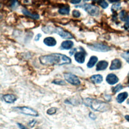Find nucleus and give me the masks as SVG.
Listing matches in <instances>:
<instances>
[{
	"label": "nucleus",
	"instance_id": "obj_1",
	"mask_svg": "<svg viewBox=\"0 0 129 129\" xmlns=\"http://www.w3.org/2000/svg\"><path fill=\"white\" fill-rule=\"evenodd\" d=\"M39 60L43 65H63L71 62V59L66 55L51 53L39 57Z\"/></svg>",
	"mask_w": 129,
	"mask_h": 129
},
{
	"label": "nucleus",
	"instance_id": "obj_2",
	"mask_svg": "<svg viewBox=\"0 0 129 129\" xmlns=\"http://www.w3.org/2000/svg\"><path fill=\"white\" fill-rule=\"evenodd\" d=\"M83 102L86 106L91 107L95 111L105 112L110 108L109 104L108 103L95 99L87 98L85 99Z\"/></svg>",
	"mask_w": 129,
	"mask_h": 129
},
{
	"label": "nucleus",
	"instance_id": "obj_3",
	"mask_svg": "<svg viewBox=\"0 0 129 129\" xmlns=\"http://www.w3.org/2000/svg\"><path fill=\"white\" fill-rule=\"evenodd\" d=\"M42 30L46 34L57 33L63 39H70L73 38V35L69 32L63 30L60 27H54L51 26H45L42 27Z\"/></svg>",
	"mask_w": 129,
	"mask_h": 129
},
{
	"label": "nucleus",
	"instance_id": "obj_4",
	"mask_svg": "<svg viewBox=\"0 0 129 129\" xmlns=\"http://www.w3.org/2000/svg\"><path fill=\"white\" fill-rule=\"evenodd\" d=\"M81 7L86 11L89 15L92 16H97L99 14V9L97 6L91 4H85L83 5L77 6V7Z\"/></svg>",
	"mask_w": 129,
	"mask_h": 129
},
{
	"label": "nucleus",
	"instance_id": "obj_5",
	"mask_svg": "<svg viewBox=\"0 0 129 129\" xmlns=\"http://www.w3.org/2000/svg\"><path fill=\"white\" fill-rule=\"evenodd\" d=\"M87 46L90 49L98 52H107L111 49L108 46L100 43H94L89 44Z\"/></svg>",
	"mask_w": 129,
	"mask_h": 129
},
{
	"label": "nucleus",
	"instance_id": "obj_6",
	"mask_svg": "<svg viewBox=\"0 0 129 129\" xmlns=\"http://www.w3.org/2000/svg\"><path fill=\"white\" fill-rule=\"evenodd\" d=\"M16 111H19V112L28 115H31L33 116H38V113L37 111L27 106H22V107H16L14 108Z\"/></svg>",
	"mask_w": 129,
	"mask_h": 129
},
{
	"label": "nucleus",
	"instance_id": "obj_7",
	"mask_svg": "<svg viewBox=\"0 0 129 129\" xmlns=\"http://www.w3.org/2000/svg\"><path fill=\"white\" fill-rule=\"evenodd\" d=\"M64 78L66 81L73 85H79L81 82L79 78L74 74L71 73H65L64 74Z\"/></svg>",
	"mask_w": 129,
	"mask_h": 129
},
{
	"label": "nucleus",
	"instance_id": "obj_8",
	"mask_svg": "<svg viewBox=\"0 0 129 129\" xmlns=\"http://www.w3.org/2000/svg\"><path fill=\"white\" fill-rule=\"evenodd\" d=\"M119 16L120 19L125 23L124 27L125 29H129V16L127 13L124 10L121 11L119 14Z\"/></svg>",
	"mask_w": 129,
	"mask_h": 129
},
{
	"label": "nucleus",
	"instance_id": "obj_9",
	"mask_svg": "<svg viewBox=\"0 0 129 129\" xmlns=\"http://www.w3.org/2000/svg\"><path fill=\"white\" fill-rule=\"evenodd\" d=\"M85 52L84 51L76 52L75 54V59L76 61L80 63H83L85 60Z\"/></svg>",
	"mask_w": 129,
	"mask_h": 129
},
{
	"label": "nucleus",
	"instance_id": "obj_10",
	"mask_svg": "<svg viewBox=\"0 0 129 129\" xmlns=\"http://www.w3.org/2000/svg\"><path fill=\"white\" fill-rule=\"evenodd\" d=\"M106 82L110 85H114L118 81V77L113 74H108L106 78Z\"/></svg>",
	"mask_w": 129,
	"mask_h": 129
},
{
	"label": "nucleus",
	"instance_id": "obj_11",
	"mask_svg": "<svg viewBox=\"0 0 129 129\" xmlns=\"http://www.w3.org/2000/svg\"><path fill=\"white\" fill-rule=\"evenodd\" d=\"M121 67V62L119 59H114L111 62L109 69L110 70H115L119 69Z\"/></svg>",
	"mask_w": 129,
	"mask_h": 129
},
{
	"label": "nucleus",
	"instance_id": "obj_12",
	"mask_svg": "<svg viewBox=\"0 0 129 129\" xmlns=\"http://www.w3.org/2000/svg\"><path fill=\"white\" fill-rule=\"evenodd\" d=\"M43 43L48 46H54L56 44V40L52 37H47L44 39Z\"/></svg>",
	"mask_w": 129,
	"mask_h": 129
},
{
	"label": "nucleus",
	"instance_id": "obj_13",
	"mask_svg": "<svg viewBox=\"0 0 129 129\" xmlns=\"http://www.w3.org/2000/svg\"><path fill=\"white\" fill-rule=\"evenodd\" d=\"M108 63L107 61L105 60H101L98 62L96 65V70L97 71H103L105 70L108 67Z\"/></svg>",
	"mask_w": 129,
	"mask_h": 129
},
{
	"label": "nucleus",
	"instance_id": "obj_14",
	"mask_svg": "<svg viewBox=\"0 0 129 129\" xmlns=\"http://www.w3.org/2000/svg\"><path fill=\"white\" fill-rule=\"evenodd\" d=\"M3 98L4 101L8 103H12L14 102L17 99L16 97L14 95L11 94H6L4 95Z\"/></svg>",
	"mask_w": 129,
	"mask_h": 129
},
{
	"label": "nucleus",
	"instance_id": "obj_15",
	"mask_svg": "<svg viewBox=\"0 0 129 129\" xmlns=\"http://www.w3.org/2000/svg\"><path fill=\"white\" fill-rule=\"evenodd\" d=\"M74 45V42L71 40H66L63 41L61 44L60 48L62 49H69L72 48Z\"/></svg>",
	"mask_w": 129,
	"mask_h": 129
},
{
	"label": "nucleus",
	"instance_id": "obj_16",
	"mask_svg": "<svg viewBox=\"0 0 129 129\" xmlns=\"http://www.w3.org/2000/svg\"><path fill=\"white\" fill-rule=\"evenodd\" d=\"M127 96H128V93L126 92L119 93L116 97V101H117L118 103H121L127 98Z\"/></svg>",
	"mask_w": 129,
	"mask_h": 129
},
{
	"label": "nucleus",
	"instance_id": "obj_17",
	"mask_svg": "<svg viewBox=\"0 0 129 129\" xmlns=\"http://www.w3.org/2000/svg\"><path fill=\"white\" fill-rule=\"evenodd\" d=\"M90 80L94 83L99 84L102 82L103 77L101 75H94L90 77Z\"/></svg>",
	"mask_w": 129,
	"mask_h": 129
},
{
	"label": "nucleus",
	"instance_id": "obj_18",
	"mask_svg": "<svg viewBox=\"0 0 129 129\" xmlns=\"http://www.w3.org/2000/svg\"><path fill=\"white\" fill-rule=\"evenodd\" d=\"M22 12L23 13V14L32 19H38L39 18V16L38 14H32L31 13V12H30L29 11H28L27 10H26V9H23L22 10Z\"/></svg>",
	"mask_w": 129,
	"mask_h": 129
},
{
	"label": "nucleus",
	"instance_id": "obj_19",
	"mask_svg": "<svg viewBox=\"0 0 129 129\" xmlns=\"http://www.w3.org/2000/svg\"><path fill=\"white\" fill-rule=\"evenodd\" d=\"M98 61V58L96 56H91L87 64V66L89 68H91L94 66L96 63Z\"/></svg>",
	"mask_w": 129,
	"mask_h": 129
},
{
	"label": "nucleus",
	"instance_id": "obj_20",
	"mask_svg": "<svg viewBox=\"0 0 129 129\" xmlns=\"http://www.w3.org/2000/svg\"><path fill=\"white\" fill-rule=\"evenodd\" d=\"M58 13L61 15H68L70 12V8L69 7H64L61 9H59L58 11Z\"/></svg>",
	"mask_w": 129,
	"mask_h": 129
},
{
	"label": "nucleus",
	"instance_id": "obj_21",
	"mask_svg": "<svg viewBox=\"0 0 129 129\" xmlns=\"http://www.w3.org/2000/svg\"><path fill=\"white\" fill-rule=\"evenodd\" d=\"M98 4L103 9H106L108 6V3L105 0H96Z\"/></svg>",
	"mask_w": 129,
	"mask_h": 129
},
{
	"label": "nucleus",
	"instance_id": "obj_22",
	"mask_svg": "<svg viewBox=\"0 0 129 129\" xmlns=\"http://www.w3.org/2000/svg\"><path fill=\"white\" fill-rule=\"evenodd\" d=\"M122 88H123V86H122V85H121L120 84H118L112 89V92L114 93H116V92H118L119 91H120L122 89Z\"/></svg>",
	"mask_w": 129,
	"mask_h": 129
},
{
	"label": "nucleus",
	"instance_id": "obj_23",
	"mask_svg": "<svg viewBox=\"0 0 129 129\" xmlns=\"http://www.w3.org/2000/svg\"><path fill=\"white\" fill-rule=\"evenodd\" d=\"M121 56L124 59H125L126 62L129 63V51L122 53L121 54Z\"/></svg>",
	"mask_w": 129,
	"mask_h": 129
},
{
	"label": "nucleus",
	"instance_id": "obj_24",
	"mask_svg": "<svg viewBox=\"0 0 129 129\" xmlns=\"http://www.w3.org/2000/svg\"><path fill=\"white\" fill-rule=\"evenodd\" d=\"M52 83L56 84V85H66V82L62 80H59V79H57L53 80L52 82Z\"/></svg>",
	"mask_w": 129,
	"mask_h": 129
},
{
	"label": "nucleus",
	"instance_id": "obj_25",
	"mask_svg": "<svg viewBox=\"0 0 129 129\" xmlns=\"http://www.w3.org/2000/svg\"><path fill=\"white\" fill-rule=\"evenodd\" d=\"M56 111V108L55 107H51L47 110V113L49 115L54 114Z\"/></svg>",
	"mask_w": 129,
	"mask_h": 129
},
{
	"label": "nucleus",
	"instance_id": "obj_26",
	"mask_svg": "<svg viewBox=\"0 0 129 129\" xmlns=\"http://www.w3.org/2000/svg\"><path fill=\"white\" fill-rule=\"evenodd\" d=\"M120 8V3H117L116 4H114L111 7V11H116L118 10L119 8Z\"/></svg>",
	"mask_w": 129,
	"mask_h": 129
},
{
	"label": "nucleus",
	"instance_id": "obj_27",
	"mask_svg": "<svg viewBox=\"0 0 129 129\" xmlns=\"http://www.w3.org/2000/svg\"><path fill=\"white\" fill-rule=\"evenodd\" d=\"M72 15H73L74 17L79 18L81 14H80V12L79 11H78V10H74L73 11Z\"/></svg>",
	"mask_w": 129,
	"mask_h": 129
},
{
	"label": "nucleus",
	"instance_id": "obj_28",
	"mask_svg": "<svg viewBox=\"0 0 129 129\" xmlns=\"http://www.w3.org/2000/svg\"><path fill=\"white\" fill-rule=\"evenodd\" d=\"M36 123V121L35 119H33L31 121H30L28 123V124L31 126V127H33L34 126L35 124Z\"/></svg>",
	"mask_w": 129,
	"mask_h": 129
},
{
	"label": "nucleus",
	"instance_id": "obj_29",
	"mask_svg": "<svg viewBox=\"0 0 129 129\" xmlns=\"http://www.w3.org/2000/svg\"><path fill=\"white\" fill-rule=\"evenodd\" d=\"M89 117H90L91 119H95L96 118V115H95L94 113H92V112H90V113H89Z\"/></svg>",
	"mask_w": 129,
	"mask_h": 129
},
{
	"label": "nucleus",
	"instance_id": "obj_30",
	"mask_svg": "<svg viewBox=\"0 0 129 129\" xmlns=\"http://www.w3.org/2000/svg\"><path fill=\"white\" fill-rule=\"evenodd\" d=\"M81 0H71V3L73 4H78L81 2Z\"/></svg>",
	"mask_w": 129,
	"mask_h": 129
},
{
	"label": "nucleus",
	"instance_id": "obj_31",
	"mask_svg": "<svg viewBox=\"0 0 129 129\" xmlns=\"http://www.w3.org/2000/svg\"><path fill=\"white\" fill-rule=\"evenodd\" d=\"M77 49L76 48H73L70 51V54L71 55H73L75 52H76L77 51Z\"/></svg>",
	"mask_w": 129,
	"mask_h": 129
},
{
	"label": "nucleus",
	"instance_id": "obj_32",
	"mask_svg": "<svg viewBox=\"0 0 129 129\" xmlns=\"http://www.w3.org/2000/svg\"><path fill=\"white\" fill-rule=\"evenodd\" d=\"M18 125L19 126V127L20 128V129H27L26 126H25L24 125H23L21 123H18Z\"/></svg>",
	"mask_w": 129,
	"mask_h": 129
},
{
	"label": "nucleus",
	"instance_id": "obj_33",
	"mask_svg": "<svg viewBox=\"0 0 129 129\" xmlns=\"http://www.w3.org/2000/svg\"><path fill=\"white\" fill-rule=\"evenodd\" d=\"M41 34L39 33V34H37V35H36V36H35V41H38V40H39V39H40V38L41 37Z\"/></svg>",
	"mask_w": 129,
	"mask_h": 129
},
{
	"label": "nucleus",
	"instance_id": "obj_34",
	"mask_svg": "<svg viewBox=\"0 0 129 129\" xmlns=\"http://www.w3.org/2000/svg\"><path fill=\"white\" fill-rule=\"evenodd\" d=\"M110 3H115L119 1L120 0H108Z\"/></svg>",
	"mask_w": 129,
	"mask_h": 129
},
{
	"label": "nucleus",
	"instance_id": "obj_35",
	"mask_svg": "<svg viewBox=\"0 0 129 129\" xmlns=\"http://www.w3.org/2000/svg\"><path fill=\"white\" fill-rule=\"evenodd\" d=\"M125 118L126 119V120L128 121H129V115H126L125 116Z\"/></svg>",
	"mask_w": 129,
	"mask_h": 129
},
{
	"label": "nucleus",
	"instance_id": "obj_36",
	"mask_svg": "<svg viewBox=\"0 0 129 129\" xmlns=\"http://www.w3.org/2000/svg\"><path fill=\"white\" fill-rule=\"evenodd\" d=\"M84 1H90V0H84Z\"/></svg>",
	"mask_w": 129,
	"mask_h": 129
},
{
	"label": "nucleus",
	"instance_id": "obj_37",
	"mask_svg": "<svg viewBox=\"0 0 129 129\" xmlns=\"http://www.w3.org/2000/svg\"><path fill=\"white\" fill-rule=\"evenodd\" d=\"M36 129H40V128H36Z\"/></svg>",
	"mask_w": 129,
	"mask_h": 129
},
{
	"label": "nucleus",
	"instance_id": "obj_38",
	"mask_svg": "<svg viewBox=\"0 0 129 129\" xmlns=\"http://www.w3.org/2000/svg\"><path fill=\"white\" fill-rule=\"evenodd\" d=\"M128 1H129V0H128Z\"/></svg>",
	"mask_w": 129,
	"mask_h": 129
}]
</instances>
